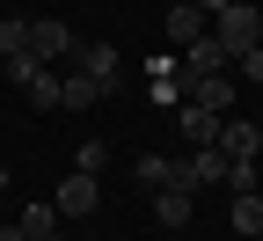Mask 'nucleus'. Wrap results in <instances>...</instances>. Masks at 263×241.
<instances>
[{"label":"nucleus","mask_w":263,"mask_h":241,"mask_svg":"<svg viewBox=\"0 0 263 241\" xmlns=\"http://www.w3.org/2000/svg\"><path fill=\"white\" fill-rule=\"evenodd\" d=\"M212 37H219L227 66H234L241 51H256V44H263V8H249V0H234L227 15H212Z\"/></svg>","instance_id":"f257e3e1"},{"label":"nucleus","mask_w":263,"mask_h":241,"mask_svg":"<svg viewBox=\"0 0 263 241\" xmlns=\"http://www.w3.org/2000/svg\"><path fill=\"white\" fill-rule=\"evenodd\" d=\"M51 205H59V219H88L95 205H103V190H95V176H81V168H73V176L59 183V197H51Z\"/></svg>","instance_id":"f03ea898"},{"label":"nucleus","mask_w":263,"mask_h":241,"mask_svg":"<svg viewBox=\"0 0 263 241\" xmlns=\"http://www.w3.org/2000/svg\"><path fill=\"white\" fill-rule=\"evenodd\" d=\"M66 51H73L66 22H51V15H37V22H29V59H37V66H51V59H66Z\"/></svg>","instance_id":"7ed1b4c3"},{"label":"nucleus","mask_w":263,"mask_h":241,"mask_svg":"<svg viewBox=\"0 0 263 241\" xmlns=\"http://www.w3.org/2000/svg\"><path fill=\"white\" fill-rule=\"evenodd\" d=\"M73 66H81V73L103 88V95L117 88V51H110V44H81V51H73Z\"/></svg>","instance_id":"20e7f679"},{"label":"nucleus","mask_w":263,"mask_h":241,"mask_svg":"<svg viewBox=\"0 0 263 241\" xmlns=\"http://www.w3.org/2000/svg\"><path fill=\"white\" fill-rule=\"evenodd\" d=\"M219 154L227 161H256L263 154V124H219Z\"/></svg>","instance_id":"39448f33"},{"label":"nucleus","mask_w":263,"mask_h":241,"mask_svg":"<svg viewBox=\"0 0 263 241\" xmlns=\"http://www.w3.org/2000/svg\"><path fill=\"white\" fill-rule=\"evenodd\" d=\"M176 66H190V81H212V73H227V51H219V37H197L190 59H176Z\"/></svg>","instance_id":"423d86ee"},{"label":"nucleus","mask_w":263,"mask_h":241,"mask_svg":"<svg viewBox=\"0 0 263 241\" xmlns=\"http://www.w3.org/2000/svg\"><path fill=\"white\" fill-rule=\"evenodd\" d=\"M219 124H227V117H212V110H197V102H190V110H183V132H190V154H197V146H219Z\"/></svg>","instance_id":"0eeeda50"},{"label":"nucleus","mask_w":263,"mask_h":241,"mask_svg":"<svg viewBox=\"0 0 263 241\" xmlns=\"http://www.w3.org/2000/svg\"><path fill=\"white\" fill-rule=\"evenodd\" d=\"M197 37H205V15H197L190 0H183V8H168V44H183V51H190Z\"/></svg>","instance_id":"6e6552de"},{"label":"nucleus","mask_w":263,"mask_h":241,"mask_svg":"<svg viewBox=\"0 0 263 241\" xmlns=\"http://www.w3.org/2000/svg\"><path fill=\"white\" fill-rule=\"evenodd\" d=\"M197 110H212V117H227V110H234V81H227V73H212V81H197Z\"/></svg>","instance_id":"1a4fd4ad"},{"label":"nucleus","mask_w":263,"mask_h":241,"mask_svg":"<svg viewBox=\"0 0 263 241\" xmlns=\"http://www.w3.org/2000/svg\"><path fill=\"white\" fill-rule=\"evenodd\" d=\"M59 88H66V81H59V73H44V66H37V73H29V81H22V95H29V110H59Z\"/></svg>","instance_id":"9d476101"},{"label":"nucleus","mask_w":263,"mask_h":241,"mask_svg":"<svg viewBox=\"0 0 263 241\" xmlns=\"http://www.w3.org/2000/svg\"><path fill=\"white\" fill-rule=\"evenodd\" d=\"M88 102H103V88H95L88 73H66V88H59V110H88Z\"/></svg>","instance_id":"9b49d317"},{"label":"nucleus","mask_w":263,"mask_h":241,"mask_svg":"<svg viewBox=\"0 0 263 241\" xmlns=\"http://www.w3.org/2000/svg\"><path fill=\"white\" fill-rule=\"evenodd\" d=\"M154 219L161 227H190V190H161L154 197Z\"/></svg>","instance_id":"f8f14e48"},{"label":"nucleus","mask_w":263,"mask_h":241,"mask_svg":"<svg viewBox=\"0 0 263 241\" xmlns=\"http://www.w3.org/2000/svg\"><path fill=\"white\" fill-rule=\"evenodd\" d=\"M15 227H22L29 241H51V234H59V205H29V212H22Z\"/></svg>","instance_id":"ddd939ff"},{"label":"nucleus","mask_w":263,"mask_h":241,"mask_svg":"<svg viewBox=\"0 0 263 241\" xmlns=\"http://www.w3.org/2000/svg\"><path fill=\"white\" fill-rule=\"evenodd\" d=\"M234 234H263V197H256V190L234 197Z\"/></svg>","instance_id":"4468645a"},{"label":"nucleus","mask_w":263,"mask_h":241,"mask_svg":"<svg viewBox=\"0 0 263 241\" xmlns=\"http://www.w3.org/2000/svg\"><path fill=\"white\" fill-rule=\"evenodd\" d=\"M139 183H154V190H176V161H168V154H146V161H139Z\"/></svg>","instance_id":"2eb2a0df"},{"label":"nucleus","mask_w":263,"mask_h":241,"mask_svg":"<svg viewBox=\"0 0 263 241\" xmlns=\"http://www.w3.org/2000/svg\"><path fill=\"white\" fill-rule=\"evenodd\" d=\"M0 51L22 59V51H29V22H0Z\"/></svg>","instance_id":"dca6fc26"},{"label":"nucleus","mask_w":263,"mask_h":241,"mask_svg":"<svg viewBox=\"0 0 263 241\" xmlns=\"http://www.w3.org/2000/svg\"><path fill=\"white\" fill-rule=\"evenodd\" d=\"M103 161H110V146H103V139H88V146H81V176H95Z\"/></svg>","instance_id":"f3484780"},{"label":"nucleus","mask_w":263,"mask_h":241,"mask_svg":"<svg viewBox=\"0 0 263 241\" xmlns=\"http://www.w3.org/2000/svg\"><path fill=\"white\" fill-rule=\"evenodd\" d=\"M234 66H249V81H263V44H256V51H241Z\"/></svg>","instance_id":"a211bd4d"},{"label":"nucleus","mask_w":263,"mask_h":241,"mask_svg":"<svg viewBox=\"0 0 263 241\" xmlns=\"http://www.w3.org/2000/svg\"><path fill=\"white\" fill-rule=\"evenodd\" d=\"M190 8L205 15V22H212V15H227V8H234V0H190Z\"/></svg>","instance_id":"6ab92c4d"},{"label":"nucleus","mask_w":263,"mask_h":241,"mask_svg":"<svg viewBox=\"0 0 263 241\" xmlns=\"http://www.w3.org/2000/svg\"><path fill=\"white\" fill-rule=\"evenodd\" d=\"M0 241H29V234H22V227H0Z\"/></svg>","instance_id":"aec40b11"},{"label":"nucleus","mask_w":263,"mask_h":241,"mask_svg":"<svg viewBox=\"0 0 263 241\" xmlns=\"http://www.w3.org/2000/svg\"><path fill=\"white\" fill-rule=\"evenodd\" d=\"M0 190H8V168H0Z\"/></svg>","instance_id":"412c9836"}]
</instances>
